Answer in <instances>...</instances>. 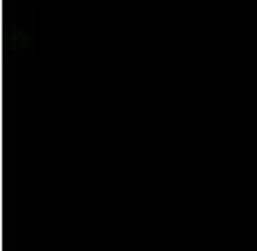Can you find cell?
I'll return each instance as SVG.
<instances>
[]
</instances>
